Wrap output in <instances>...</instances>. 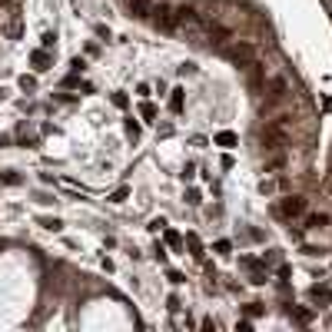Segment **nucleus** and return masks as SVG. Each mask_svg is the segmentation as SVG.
<instances>
[{"label": "nucleus", "instance_id": "nucleus-1", "mask_svg": "<svg viewBox=\"0 0 332 332\" xmlns=\"http://www.w3.org/2000/svg\"><path fill=\"white\" fill-rule=\"evenodd\" d=\"M259 140L269 153H282L289 146V116H276L259 130Z\"/></svg>", "mask_w": 332, "mask_h": 332}, {"label": "nucleus", "instance_id": "nucleus-2", "mask_svg": "<svg viewBox=\"0 0 332 332\" xmlns=\"http://www.w3.org/2000/svg\"><path fill=\"white\" fill-rule=\"evenodd\" d=\"M263 100H266V107H279V103L289 100V83H286V76H272L269 83H263Z\"/></svg>", "mask_w": 332, "mask_h": 332}, {"label": "nucleus", "instance_id": "nucleus-3", "mask_svg": "<svg viewBox=\"0 0 332 332\" xmlns=\"http://www.w3.org/2000/svg\"><path fill=\"white\" fill-rule=\"evenodd\" d=\"M226 56L232 60V67L246 70L252 60H256V47L252 44H232V47H226Z\"/></svg>", "mask_w": 332, "mask_h": 332}, {"label": "nucleus", "instance_id": "nucleus-4", "mask_svg": "<svg viewBox=\"0 0 332 332\" xmlns=\"http://www.w3.org/2000/svg\"><path fill=\"white\" fill-rule=\"evenodd\" d=\"M150 20L160 27V30H169V33H173V7H169V4H153Z\"/></svg>", "mask_w": 332, "mask_h": 332}, {"label": "nucleus", "instance_id": "nucleus-5", "mask_svg": "<svg viewBox=\"0 0 332 332\" xmlns=\"http://www.w3.org/2000/svg\"><path fill=\"white\" fill-rule=\"evenodd\" d=\"M276 213L279 216H286V220H292V216H302L306 213V200L302 196H286V200L276 206Z\"/></svg>", "mask_w": 332, "mask_h": 332}, {"label": "nucleus", "instance_id": "nucleus-6", "mask_svg": "<svg viewBox=\"0 0 332 332\" xmlns=\"http://www.w3.org/2000/svg\"><path fill=\"white\" fill-rule=\"evenodd\" d=\"M126 7H130V13H133L136 20H150L153 0H126Z\"/></svg>", "mask_w": 332, "mask_h": 332}, {"label": "nucleus", "instance_id": "nucleus-7", "mask_svg": "<svg viewBox=\"0 0 332 332\" xmlns=\"http://www.w3.org/2000/svg\"><path fill=\"white\" fill-rule=\"evenodd\" d=\"M246 70H249V87H252V90H263V83H266V76H263V63L252 60Z\"/></svg>", "mask_w": 332, "mask_h": 332}, {"label": "nucleus", "instance_id": "nucleus-8", "mask_svg": "<svg viewBox=\"0 0 332 332\" xmlns=\"http://www.w3.org/2000/svg\"><path fill=\"white\" fill-rule=\"evenodd\" d=\"M30 63H33V70L44 73V70H50V53H47V50H33L30 53Z\"/></svg>", "mask_w": 332, "mask_h": 332}, {"label": "nucleus", "instance_id": "nucleus-9", "mask_svg": "<svg viewBox=\"0 0 332 332\" xmlns=\"http://www.w3.org/2000/svg\"><path fill=\"white\" fill-rule=\"evenodd\" d=\"M236 143H239V136L232 130H220V133H216V146H223V150H232Z\"/></svg>", "mask_w": 332, "mask_h": 332}, {"label": "nucleus", "instance_id": "nucleus-10", "mask_svg": "<svg viewBox=\"0 0 332 332\" xmlns=\"http://www.w3.org/2000/svg\"><path fill=\"white\" fill-rule=\"evenodd\" d=\"M309 296H313L316 302H332V289L329 286H313V292H309Z\"/></svg>", "mask_w": 332, "mask_h": 332}, {"label": "nucleus", "instance_id": "nucleus-11", "mask_svg": "<svg viewBox=\"0 0 332 332\" xmlns=\"http://www.w3.org/2000/svg\"><path fill=\"white\" fill-rule=\"evenodd\" d=\"M186 246L193 249L196 259H203V243H200V236H196V232H186Z\"/></svg>", "mask_w": 332, "mask_h": 332}, {"label": "nucleus", "instance_id": "nucleus-12", "mask_svg": "<svg viewBox=\"0 0 332 332\" xmlns=\"http://www.w3.org/2000/svg\"><path fill=\"white\" fill-rule=\"evenodd\" d=\"M169 110H173V113H183V90L180 87L169 93Z\"/></svg>", "mask_w": 332, "mask_h": 332}, {"label": "nucleus", "instance_id": "nucleus-13", "mask_svg": "<svg viewBox=\"0 0 332 332\" xmlns=\"http://www.w3.org/2000/svg\"><path fill=\"white\" fill-rule=\"evenodd\" d=\"M140 116H143V120H153V116H157V107H153L150 100H143V103H140Z\"/></svg>", "mask_w": 332, "mask_h": 332}, {"label": "nucleus", "instance_id": "nucleus-14", "mask_svg": "<svg viewBox=\"0 0 332 332\" xmlns=\"http://www.w3.org/2000/svg\"><path fill=\"white\" fill-rule=\"evenodd\" d=\"M216 252H220V256H229V252H232V243H229V239H220V243H216Z\"/></svg>", "mask_w": 332, "mask_h": 332}, {"label": "nucleus", "instance_id": "nucleus-15", "mask_svg": "<svg viewBox=\"0 0 332 332\" xmlns=\"http://www.w3.org/2000/svg\"><path fill=\"white\" fill-rule=\"evenodd\" d=\"M292 316L299 322H313V313H309V309H292Z\"/></svg>", "mask_w": 332, "mask_h": 332}, {"label": "nucleus", "instance_id": "nucleus-16", "mask_svg": "<svg viewBox=\"0 0 332 332\" xmlns=\"http://www.w3.org/2000/svg\"><path fill=\"white\" fill-rule=\"evenodd\" d=\"M166 243H169V246H180V243H183V236H180L176 229H166Z\"/></svg>", "mask_w": 332, "mask_h": 332}, {"label": "nucleus", "instance_id": "nucleus-17", "mask_svg": "<svg viewBox=\"0 0 332 332\" xmlns=\"http://www.w3.org/2000/svg\"><path fill=\"white\" fill-rule=\"evenodd\" d=\"M20 87H24V90H33V87H37V80H33V76H20Z\"/></svg>", "mask_w": 332, "mask_h": 332}, {"label": "nucleus", "instance_id": "nucleus-18", "mask_svg": "<svg viewBox=\"0 0 332 332\" xmlns=\"http://www.w3.org/2000/svg\"><path fill=\"white\" fill-rule=\"evenodd\" d=\"M0 180H4V183H10V186H17V183H20V176H17V173H4Z\"/></svg>", "mask_w": 332, "mask_h": 332}, {"label": "nucleus", "instance_id": "nucleus-19", "mask_svg": "<svg viewBox=\"0 0 332 332\" xmlns=\"http://www.w3.org/2000/svg\"><path fill=\"white\" fill-rule=\"evenodd\" d=\"M113 103H116V107L123 110V107H126V103H130V100H126V93H113Z\"/></svg>", "mask_w": 332, "mask_h": 332}, {"label": "nucleus", "instance_id": "nucleus-20", "mask_svg": "<svg viewBox=\"0 0 332 332\" xmlns=\"http://www.w3.org/2000/svg\"><path fill=\"white\" fill-rule=\"evenodd\" d=\"M126 133H130L133 140H136V136H140V123H133V120H130V123H126Z\"/></svg>", "mask_w": 332, "mask_h": 332}, {"label": "nucleus", "instance_id": "nucleus-21", "mask_svg": "<svg viewBox=\"0 0 332 332\" xmlns=\"http://www.w3.org/2000/svg\"><path fill=\"white\" fill-rule=\"evenodd\" d=\"M110 200H113V203H123V200H126V186H120V189H116V193H113V196H110Z\"/></svg>", "mask_w": 332, "mask_h": 332}, {"label": "nucleus", "instance_id": "nucleus-22", "mask_svg": "<svg viewBox=\"0 0 332 332\" xmlns=\"http://www.w3.org/2000/svg\"><path fill=\"white\" fill-rule=\"evenodd\" d=\"M169 282H173V286H180V282H183V272H176V269H169Z\"/></svg>", "mask_w": 332, "mask_h": 332}, {"label": "nucleus", "instance_id": "nucleus-23", "mask_svg": "<svg viewBox=\"0 0 332 332\" xmlns=\"http://www.w3.org/2000/svg\"><path fill=\"white\" fill-rule=\"evenodd\" d=\"M322 223H326V216H322V213L319 216H309V226H322Z\"/></svg>", "mask_w": 332, "mask_h": 332}, {"label": "nucleus", "instance_id": "nucleus-24", "mask_svg": "<svg viewBox=\"0 0 332 332\" xmlns=\"http://www.w3.org/2000/svg\"><path fill=\"white\" fill-rule=\"evenodd\" d=\"M44 226H47V229H53V232H56V229H60V226H63V223H60V220H47Z\"/></svg>", "mask_w": 332, "mask_h": 332}]
</instances>
